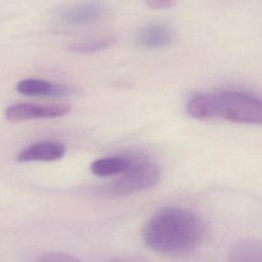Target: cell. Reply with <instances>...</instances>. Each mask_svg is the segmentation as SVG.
I'll use <instances>...</instances> for the list:
<instances>
[{
	"label": "cell",
	"instance_id": "obj_2",
	"mask_svg": "<svg viewBox=\"0 0 262 262\" xmlns=\"http://www.w3.org/2000/svg\"><path fill=\"white\" fill-rule=\"evenodd\" d=\"M185 111L198 120L223 119L241 124H260L262 120L260 98L237 90L195 93L187 100Z\"/></svg>",
	"mask_w": 262,
	"mask_h": 262
},
{
	"label": "cell",
	"instance_id": "obj_10",
	"mask_svg": "<svg viewBox=\"0 0 262 262\" xmlns=\"http://www.w3.org/2000/svg\"><path fill=\"white\" fill-rule=\"evenodd\" d=\"M230 261L260 262L262 260V247L258 241L244 239L237 242L229 251Z\"/></svg>",
	"mask_w": 262,
	"mask_h": 262
},
{
	"label": "cell",
	"instance_id": "obj_13",
	"mask_svg": "<svg viewBox=\"0 0 262 262\" xmlns=\"http://www.w3.org/2000/svg\"><path fill=\"white\" fill-rule=\"evenodd\" d=\"M145 4L152 9H167L172 7L175 2L171 0H150L146 1Z\"/></svg>",
	"mask_w": 262,
	"mask_h": 262
},
{
	"label": "cell",
	"instance_id": "obj_5",
	"mask_svg": "<svg viewBox=\"0 0 262 262\" xmlns=\"http://www.w3.org/2000/svg\"><path fill=\"white\" fill-rule=\"evenodd\" d=\"M106 13V6L100 2H87L62 9L58 14L59 21L64 26L78 27L93 24Z\"/></svg>",
	"mask_w": 262,
	"mask_h": 262
},
{
	"label": "cell",
	"instance_id": "obj_12",
	"mask_svg": "<svg viewBox=\"0 0 262 262\" xmlns=\"http://www.w3.org/2000/svg\"><path fill=\"white\" fill-rule=\"evenodd\" d=\"M38 260L45 261V262H69V261H75L77 259L75 257L69 255V254L55 252V253L44 254Z\"/></svg>",
	"mask_w": 262,
	"mask_h": 262
},
{
	"label": "cell",
	"instance_id": "obj_1",
	"mask_svg": "<svg viewBox=\"0 0 262 262\" xmlns=\"http://www.w3.org/2000/svg\"><path fill=\"white\" fill-rule=\"evenodd\" d=\"M207 232L204 220L193 211L181 207H166L145 222L142 239L145 246L165 255H182L195 250Z\"/></svg>",
	"mask_w": 262,
	"mask_h": 262
},
{
	"label": "cell",
	"instance_id": "obj_11",
	"mask_svg": "<svg viewBox=\"0 0 262 262\" xmlns=\"http://www.w3.org/2000/svg\"><path fill=\"white\" fill-rule=\"evenodd\" d=\"M115 42H116V37L112 35L93 37V38L80 40L75 43H72L70 45V49L78 53L89 54V53H95V52L107 49Z\"/></svg>",
	"mask_w": 262,
	"mask_h": 262
},
{
	"label": "cell",
	"instance_id": "obj_8",
	"mask_svg": "<svg viewBox=\"0 0 262 262\" xmlns=\"http://www.w3.org/2000/svg\"><path fill=\"white\" fill-rule=\"evenodd\" d=\"M135 40L141 48L156 50L170 46L173 41V34L165 25L148 24L137 31Z\"/></svg>",
	"mask_w": 262,
	"mask_h": 262
},
{
	"label": "cell",
	"instance_id": "obj_3",
	"mask_svg": "<svg viewBox=\"0 0 262 262\" xmlns=\"http://www.w3.org/2000/svg\"><path fill=\"white\" fill-rule=\"evenodd\" d=\"M160 178L161 170L155 162L133 157L130 167L118 178L100 187V191L111 196L130 195L155 186Z\"/></svg>",
	"mask_w": 262,
	"mask_h": 262
},
{
	"label": "cell",
	"instance_id": "obj_6",
	"mask_svg": "<svg viewBox=\"0 0 262 262\" xmlns=\"http://www.w3.org/2000/svg\"><path fill=\"white\" fill-rule=\"evenodd\" d=\"M16 91L26 96L34 97H68L76 94V90L68 85L54 83L44 79L28 78L20 80L15 87Z\"/></svg>",
	"mask_w": 262,
	"mask_h": 262
},
{
	"label": "cell",
	"instance_id": "obj_9",
	"mask_svg": "<svg viewBox=\"0 0 262 262\" xmlns=\"http://www.w3.org/2000/svg\"><path fill=\"white\" fill-rule=\"evenodd\" d=\"M133 157L111 156L97 159L91 163L92 174L99 177L117 176L125 172L132 164Z\"/></svg>",
	"mask_w": 262,
	"mask_h": 262
},
{
	"label": "cell",
	"instance_id": "obj_4",
	"mask_svg": "<svg viewBox=\"0 0 262 262\" xmlns=\"http://www.w3.org/2000/svg\"><path fill=\"white\" fill-rule=\"evenodd\" d=\"M70 111L71 106L64 103L18 102L6 108L5 117L10 122L55 119L68 115Z\"/></svg>",
	"mask_w": 262,
	"mask_h": 262
},
{
	"label": "cell",
	"instance_id": "obj_7",
	"mask_svg": "<svg viewBox=\"0 0 262 262\" xmlns=\"http://www.w3.org/2000/svg\"><path fill=\"white\" fill-rule=\"evenodd\" d=\"M66 154V146L54 140H44L32 143L23 148L16 160L18 162H54Z\"/></svg>",
	"mask_w": 262,
	"mask_h": 262
}]
</instances>
